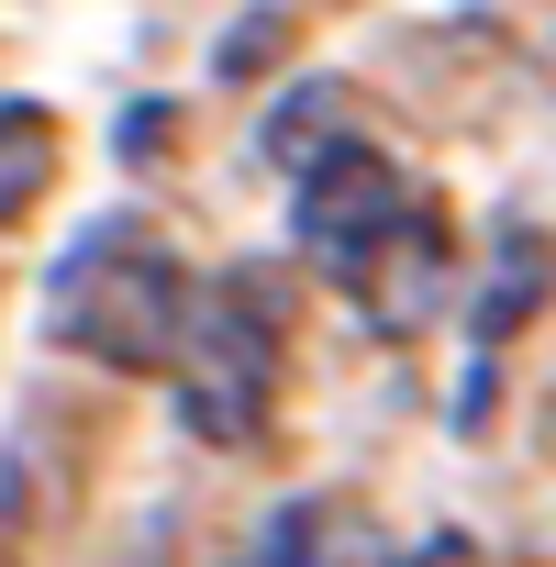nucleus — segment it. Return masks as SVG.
<instances>
[{"instance_id": "nucleus-3", "label": "nucleus", "mask_w": 556, "mask_h": 567, "mask_svg": "<svg viewBox=\"0 0 556 567\" xmlns=\"http://www.w3.org/2000/svg\"><path fill=\"white\" fill-rule=\"evenodd\" d=\"M167 390H178V423L200 445H256L267 434V412H278V301H267V278L189 290V323L167 346Z\"/></svg>"}, {"instance_id": "nucleus-4", "label": "nucleus", "mask_w": 556, "mask_h": 567, "mask_svg": "<svg viewBox=\"0 0 556 567\" xmlns=\"http://www.w3.org/2000/svg\"><path fill=\"white\" fill-rule=\"evenodd\" d=\"M45 167H56V123L34 101H0V223L45 189Z\"/></svg>"}, {"instance_id": "nucleus-1", "label": "nucleus", "mask_w": 556, "mask_h": 567, "mask_svg": "<svg viewBox=\"0 0 556 567\" xmlns=\"http://www.w3.org/2000/svg\"><path fill=\"white\" fill-rule=\"evenodd\" d=\"M301 256L346 290H368L379 323H423V301L445 290V223L401 189V167L357 134H334L323 156H301Z\"/></svg>"}, {"instance_id": "nucleus-2", "label": "nucleus", "mask_w": 556, "mask_h": 567, "mask_svg": "<svg viewBox=\"0 0 556 567\" xmlns=\"http://www.w3.org/2000/svg\"><path fill=\"white\" fill-rule=\"evenodd\" d=\"M178 323H189V267H178V256H167L145 223H90V234L56 256L45 334H56L68 357L145 379V368H167Z\"/></svg>"}]
</instances>
